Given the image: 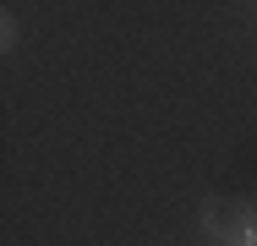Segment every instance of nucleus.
Segmentation results:
<instances>
[{"instance_id": "2", "label": "nucleus", "mask_w": 257, "mask_h": 246, "mask_svg": "<svg viewBox=\"0 0 257 246\" xmlns=\"http://www.w3.org/2000/svg\"><path fill=\"white\" fill-rule=\"evenodd\" d=\"M11 44H17V17L6 11V17H0V49H11Z\"/></svg>"}, {"instance_id": "1", "label": "nucleus", "mask_w": 257, "mask_h": 246, "mask_svg": "<svg viewBox=\"0 0 257 246\" xmlns=\"http://www.w3.org/2000/svg\"><path fill=\"white\" fill-rule=\"evenodd\" d=\"M197 224L213 246H257V208L241 197H208Z\"/></svg>"}]
</instances>
